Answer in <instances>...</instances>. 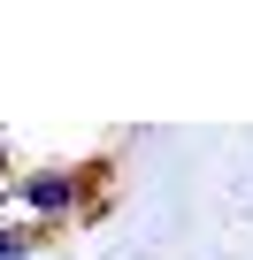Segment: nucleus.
<instances>
[{
    "mask_svg": "<svg viewBox=\"0 0 253 260\" xmlns=\"http://www.w3.org/2000/svg\"><path fill=\"white\" fill-rule=\"evenodd\" d=\"M107 191V169L100 161H31L8 176V207L16 222H39V230H62V222H85Z\"/></svg>",
    "mask_w": 253,
    "mask_h": 260,
    "instance_id": "nucleus-1",
    "label": "nucleus"
},
{
    "mask_svg": "<svg viewBox=\"0 0 253 260\" xmlns=\"http://www.w3.org/2000/svg\"><path fill=\"white\" fill-rule=\"evenodd\" d=\"M54 245V230H39V222H0V260H39Z\"/></svg>",
    "mask_w": 253,
    "mask_h": 260,
    "instance_id": "nucleus-2",
    "label": "nucleus"
},
{
    "mask_svg": "<svg viewBox=\"0 0 253 260\" xmlns=\"http://www.w3.org/2000/svg\"><path fill=\"white\" fill-rule=\"evenodd\" d=\"M0 222H16V207H8V184H0Z\"/></svg>",
    "mask_w": 253,
    "mask_h": 260,
    "instance_id": "nucleus-3",
    "label": "nucleus"
}]
</instances>
